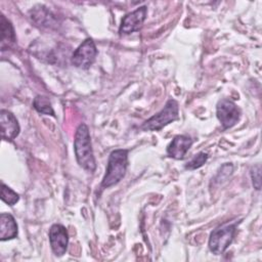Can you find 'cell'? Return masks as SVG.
<instances>
[{
	"instance_id": "1",
	"label": "cell",
	"mask_w": 262,
	"mask_h": 262,
	"mask_svg": "<svg viewBox=\"0 0 262 262\" xmlns=\"http://www.w3.org/2000/svg\"><path fill=\"white\" fill-rule=\"evenodd\" d=\"M74 150L79 166L89 173L94 172L96 169V163L93 155L91 137L89 128L84 123L80 124L76 130Z\"/></svg>"
},
{
	"instance_id": "2",
	"label": "cell",
	"mask_w": 262,
	"mask_h": 262,
	"mask_svg": "<svg viewBox=\"0 0 262 262\" xmlns=\"http://www.w3.org/2000/svg\"><path fill=\"white\" fill-rule=\"evenodd\" d=\"M128 149L119 148L110 154L105 174L101 180V188H108L119 183L128 168Z\"/></svg>"
},
{
	"instance_id": "3",
	"label": "cell",
	"mask_w": 262,
	"mask_h": 262,
	"mask_svg": "<svg viewBox=\"0 0 262 262\" xmlns=\"http://www.w3.org/2000/svg\"><path fill=\"white\" fill-rule=\"evenodd\" d=\"M237 221H227L217 226L210 234L209 249L215 255L223 254L232 243Z\"/></svg>"
},
{
	"instance_id": "4",
	"label": "cell",
	"mask_w": 262,
	"mask_h": 262,
	"mask_svg": "<svg viewBox=\"0 0 262 262\" xmlns=\"http://www.w3.org/2000/svg\"><path fill=\"white\" fill-rule=\"evenodd\" d=\"M179 116L178 102L175 99H169L165 106L156 115L142 123L140 128L143 131H159L168 124L176 121Z\"/></svg>"
},
{
	"instance_id": "5",
	"label": "cell",
	"mask_w": 262,
	"mask_h": 262,
	"mask_svg": "<svg viewBox=\"0 0 262 262\" xmlns=\"http://www.w3.org/2000/svg\"><path fill=\"white\" fill-rule=\"evenodd\" d=\"M97 49L94 41L91 38H87L74 51L71 57V62L78 69L87 70L95 61Z\"/></svg>"
},
{
	"instance_id": "6",
	"label": "cell",
	"mask_w": 262,
	"mask_h": 262,
	"mask_svg": "<svg viewBox=\"0 0 262 262\" xmlns=\"http://www.w3.org/2000/svg\"><path fill=\"white\" fill-rule=\"evenodd\" d=\"M216 116L223 129L233 127L241 118L239 107L230 99H221L216 106Z\"/></svg>"
},
{
	"instance_id": "7",
	"label": "cell",
	"mask_w": 262,
	"mask_h": 262,
	"mask_svg": "<svg viewBox=\"0 0 262 262\" xmlns=\"http://www.w3.org/2000/svg\"><path fill=\"white\" fill-rule=\"evenodd\" d=\"M147 14V7L146 6H140L136 8L134 11L127 13L121 21L119 33L120 35H129L134 32H138Z\"/></svg>"
},
{
	"instance_id": "8",
	"label": "cell",
	"mask_w": 262,
	"mask_h": 262,
	"mask_svg": "<svg viewBox=\"0 0 262 262\" xmlns=\"http://www.w3.org/2000/svg\"><path fill=\"white\" fill-rule=\"evenodd\" d=\"M49 243L55 256H63L69 245V233L67 228L58 223L53 224L49 229Z\"/></svg>"
},
{
	"instance_id": "9",
	"label": "cell",
	"mask_w": 262,
	"mask_h": 262,
	"mask_svg": "<svg viewBox=\"0 0 262 262\" xmlns=\"http://www.w3.org/2000/svg\"><path fill=\"white\" fill-rule=\"evenodd\" d=\"M0 125L1 136L5 140H13L19 134V125L15 116L7 111H0Z\"/></svg>"
},
{
	"instance_id": "10",
	"label": "cell",
	"mask_w": 262,
	"mask_h": 262,
	"mask_svg": "<svg viewBox=\"0 0 262 262\" xmlns=\"http://www.w3.org/2000/svg\"><path fill=\"white\" fill-rule=\"evenodd\" d=\"M192 145V139L187 135H177L167 146L168 157L175 160H182Z\"/></svg>"
},
{
	"instance_id": "11",
	"label": "cell",
	"mask_w": 262,
	"mask_h": 262,
	"mask_svg": "<svg viewBox=\"0 0 262 262\" xmlns=\"http://www.w3.org/2000/svg\"><path fill=\"white\" fill-rule=\"evenodd\" d=\"M17 236V224L12 215L0 214V241H8Z\"/></svg>"
},
{
	"instance_id": "12",
	"label": "cell",
	"mask_w": 262,
	"mask_h": 262,
	"mask_svg": "<svg viewBox=\"0 0 262 262\" xmlns=\"http://www.w3.org/2000/svg\"><path fill=\"white\" fill-rule=\"evenodd\" d=\"M0 32H1V38H0L1 50L4 51L12 47L16 43V37H15L14 29L11 23L3 14L0 17Z\"/></svg>"
},
{
	"instance_id": "13",
	"label": "cell",
	"mask_w": 262,
	"mask_h": 262,
	"mask_svg": "<svg viewBox=\"0 0 262 262\" xmlns=\"http://www.w3.org/2000/svg\"><path fill=\"white\" fill-rule=\"evenodd\" d=\"M30 17L38 26L49 27L55 21L54 15L43 5H37L30 11Z\"/></svg>"
},
{
	"instance_id": "14",
	"label": "cell",
	"mask_w": 262,
	"mask_h": 262,
	"mask_svg": "<svg viewBox=\"0 0 262 262\" xmlns=\"http://www.w3.org/2000/svg\"><path fill=\"white\" fill-rule=\"evenodd\" d=\"M33 106L40 114L48 115V116L50 115L52 117H55V113H54V111L52 108V105H51V102H50V100L47 96L37 95L34 98Z\"/></svg>"
},
{
	"instance_id": "15",
	"label": "cell",
	"mask_w": 262,
	"mask_h": 262,
	"mask_svg": "<svg viewBox=\"0 0 262 262\" xmlns=\"http://www.w3.org/2000/svg\"><path fill=\"white\" fill-rule=\"evenodd\" d=\"M1 200L9 205L13 206L15 205L19 200V194L16 193L14 190H12L10 187H8L4 182L1 183Z\"/></svg>"
},
{
	"instance_id": "16",
	"label": "cell",
	"mask_w": 262,
	"mask_h": 262,
	"mask_svg": "<svg viewBox=\"0 0 262 262\" xmlns=\"http://www.w3.org/2000/svg\"><path fill=\"white\" fill-rule=\"evenodd\" d=\"M208 160V154L201 151L196 155H194L190 161H188L185 164V168L188 170H195L200 167H202Z\"/></svg>"
},
{
	"instance_id": "17",
	"label": "cell",
	"mask_w": 262,
	"mask_h": 262,
	"mask_svg": "<svg viewBox=\"0 0 262 262\" xmlns=\"http://www.w3.org/2000/svg\"><path fill=\"white\" fill-rule=\"evenodd\" d=\"M251 178L254 187L259 190L261 188V167L260 165H255L251 169Z\"/></svg>"
}]
</instances>
